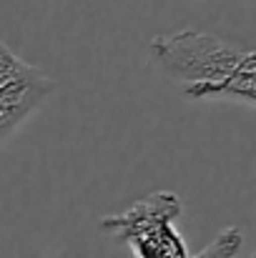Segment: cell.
Returning <instances> with one entry per match:
<instances>
[{
    "mask_svg": "<svg viewBox=\"0 0 256 258\" xmlns=\"http://www.w3.org/2000/svg\"><path fill=\"white\" fill-rule=\"evenodd\" d=\"M156 66L183 86L186 98L256 103V55L214 33L178 30L151 40Z\"/></svg>",
    "mask_w": 256,
    "mask_h": 258,
    "instance_id": "cell-1",
    "label": "cell"
},
{
    "mask_svg": "<svg viewBox=\"0 0 256 258\" xmlns=\"http://www.w3.org/2000/svg\"><path fill=\"white\" fill-rule=\"evenodd\" d=\"M181 216V198L169 190H156L116 216H106L100 228L126 241L136 258H188L173 221Z\"/></svg>",
    "mask_w": 256,
    "mask_h": 258,
    "instance_id": "cell-2",
    "label": "cell"
},
{
    "mask_svg": "<svg viewBox=\"0 0 256 258\" xmlns=\"http://www.w3.org/2000/svg\"><path fill=\"white\" fill-rule=\"evenodd\" d=\"M53 81L38 68H28L13 81L0 83V141L53 90Z\"/></svg>",
    "mask_w": 256,
    "mask_h": 258,
    "instance_id": "cell-3",
    "label": "cell"
},
{
    "mask_svg": "<svg viewBox=\"0 0 256 258\" xmlns=\"http://www.w3.org/2000/svg\"><path fill=\"white\" fill-rule=\"evenodd\" d=\"M241 241H244L241 228H234V226L224 228L196 258H234L241 248Z\"/></svg>",
    "mask_w": 256,
    "mask_h": 258,
    "instance_id": "cell-4",
    "label": "cell"
}]
</instances>
